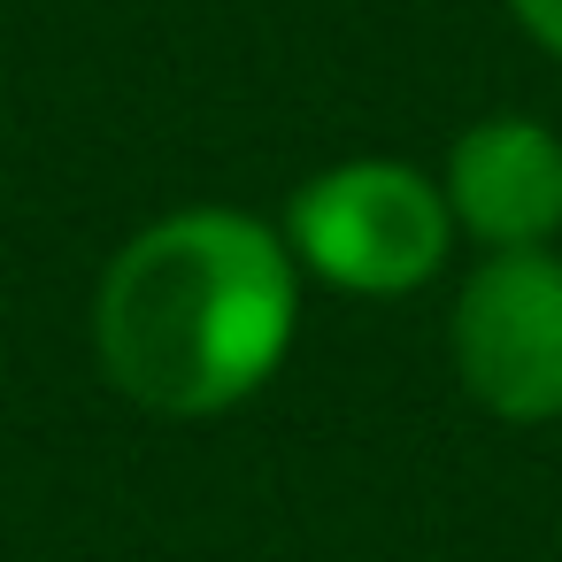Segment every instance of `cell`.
Returning a JSON list of instances; mask_svg holds the SVG:
<instances>
[{
	"label": "cell",
	"mask_w": 562,
	"mask_h": 562,
	"mask_svg": "<svg viewBox=\"0 0 562 562\" xmlns=\"http://www.w3.org/2000/svg\"><path fill=\"white\" fill-rule=\"evenodd\" d=\"M508 9L524 16V32H531L547 55H562V0H508Z\"/></svg>",
	"instance_id": "5b68a950"
},
{
	"label": "cell",
	"mask_w": 562,
	"mask_h": 562,
	"mask_svg": "<svg viewBox=\"0 0 562 562\" xmlns=\"http://www.w3.org/2000/svg\"><path fill=\"white\" fill-rule=\"evenodd\" d=\"M447 209L485 247H547L562 232V139L524 116L470 124L447 162Z\"/></svg>",
	"instance_id": "277c9868"
},
{
	"label": "cell",
	"mask_w": 562,
	"mask_h": 562,
	"mask_svg": "<svg viewBox=\"0 0 562 562\" xmlns=\"http://www.w3.org/2000/svg\"><path fill=\"white\" fill-rule=\"evenodd\" d=\"M454 370L462 385L508 416H562V262L547 247H493L454 301Z\"/></svg>",
	"instance_id": "3957f363"
},
{
	"label": "cell",
	"mask_w": 562,
	"mask_h": 562,
	"mask_svg": "<svg viewBox=\"0 0 562 562\" xmlns=\"http://www.w3.org/2000/svg\"><path fill=\"white\" fill-rule=\"evenodd\" d=\"M293 339V262L232 209H193L139 232L101 285L109 378L162 408L209 416L247 401Z\"/></svg>",
	"instance_id": "6da1fadb"
},
{
	"label": "cell",
	"mask_w": 562,
	"mask_h": 562,
	"mask_svg": "<svg viewBox=\"0 0 562 562\" xmlns=\"http://www.w3.org/2000/svg\"><path fill=\"white\" fill-rule=\"evenodd\" d=\"M293 247L347 293H408L447 262V193L408 162H347L301 186Z\"/></svg>",
	"instance_id": "7a4b0ae2"
}]
</instances>
